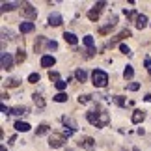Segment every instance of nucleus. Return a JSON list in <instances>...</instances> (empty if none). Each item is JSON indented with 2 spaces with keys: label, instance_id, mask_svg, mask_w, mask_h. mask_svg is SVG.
<instances>
[{
  "label": "nucleus",
  "instance_id": "obj_1",
  "mask_svg": "<svg viewBox=\"0 0 151 151\" xmlns=\"http://www.w3.org/2000/svg\"><path fill=\"white\" fill-rule=\"evenodd\" d=\"M91 80H93V86L95 88H104L108 84V75L103 71V69H95L91 73Z\"/></svg>",
  "mask_w": 151,
  "mask_h": 151
},
{
  "label": "nucleus",
  "instance_id": "obj_2",
  "mask_svg": "<svg viewBox=\"0 0 151 151\" xmlns=\"http://www.w3.org/2000/svg\"><path fill=\"white\" fill-rule=\"evenodd\" d=\"M65 142H67L65 136H63V134H58V132H52V134L49 136V146H50L52 149L63 147V144H65Z\"/></svg>",
  "mask_w": 151,
  "mask_h": 151
},
{
  "label": "nucleus",
  "instance_id": "obj_3",
  "mask_svg": "<svg viewBox=\"0 0 151 151\" xmlns=\"http://www.w3.org/2000/svg\"><path fill=\"white\" fill-rule=\"evenodd\" d=\"M22 15H24L26 19L32 22V21L37 17V9L34 8V6H32L30 2H24V4H22Z\"/></svg>",
  "mask_w": 151,
  "mask_h": 151
},
{
  "label": "nucleus",
  "instance_id": "obj_4",
  "mask_svg": "<svg viewBox=\"0 0 151 151\" xmlns=\"http://www.w3.org/2000/svg\"><path fill=\"white\" fill-rule=\"evenodd\" d=\"M13 63H15V60L11 58V54L2 52V56H0V67H2L4 71H9V69H13Z\"/></svg>",
  "mask_w": 151,
  "mask_h": 151
},
{
  "label": "nucleus",
  "instance_id": "obj_5",
  "mask_svg": "<svg viewBox=\"0 0 151 151\" xmlns=\"http://www.w3.org/2000/svg\"><path fill=\"white\" fill-rule=\"evenodd\" d=\"M86 119L90 121L93 127L97 129H101V118H99V110H90V112H86Z\"/></svg>",
  "mask_w": 151,
  "mask_h": 151
},
{
  "label": "nucleus",
  "instance_id": "obj_6",
  "mask_svg": "<svg viewBox=\"0 0 151 151\" xmlns=\"http://www.w3.org/2000/svg\"><path fill=\"white\" fill-rule=\"evenodd\" d=\"M116 22H118V17H116V15H110L108 24L101 26V28H99V34H101V36H106V34H110V32H112V28L116 26Z\"/></svg>",
  "mask_w": 151,
  "mask_h": 151
},
{
  "label": "nucleus",
  "instance_id": "obj_7",
  "mask_svg": "<svg viewBox=\"0 0 151 151\" xmlns=\"http://www.w3.org/2000/svg\"><path fill=\"white\" fill-rule=\"evenodd\" d=\"M78 146L84 147V149H88V151H91V149H95V140L91 136H84L82 140L78 142Z\"/></svg>",
  "mask_w": 151,
  "mask_h": 151
},
{
  "label": "nucleus",
  "instance_id": "obj_8",
  "mask_svg": "<svg viewBox=\"0 0 151 151\" xmlns=\"http://www.w3.org/2000/svg\"><path fill=\"white\" fill-rule=\"evenodd\" d=\"M56 63V58L52 54H43L41 56V67H52Z\"/></svg>",
  "mask_w": 151,
  "mask_h": 151
},
{
  "label": "nucleus",
  "instance_id": "obj_9",
  "mask_svg": "<svg viewBox=\"0 0 151 151\" xmlns=\"http://www.w3.org/2000/svg\"><path fill=\"white\" fill-rule=\"evenodd\" d=\"M62 22H63V19H62L60 13H50L49 15V26H60Z\"/></svg>",
  "mask_w": 151,
  "mask_h": 151
},
{
  "label": "nucleus",
  "instance_id": "obj_10",
  "mask_svg": "<svg viewBox=\"0 0 151 151\" xmlns=\"http://www.w3.org/2000/svg\"><path fill=\"white\" fill-rule=\"evenodd\" d=\"M34 22H30V21H24V22H21V26H19V30H21V34H30V32H34Z\"/></svg>",
  "mask_w": 151,
  "mask_h": 151
},
{
  "label": "nucleus",
  "instance_id": "obj_11",
  "mask_svg": "<svg viewBox=\"0 0 151 151\" xmlns=\"http://www.w3.org/2000/svg\"><path fill=\"white\" fill-rule=\"evenodd\" d=\"M32 101H34V104H36L37 108H45V99H43V95L41 93H32Z\"/></svg>",
  "mask_w": 151,
  "mask_h": 151
},
{
  "label": "nucleus",
  "instance_id": "obj_12",
  "mask_svg": "<svg viewBox=\"0 0 151 151\" xmlns=\"http://www.w3.org/2000/svg\"><path fill=\"white\" fill-rule=\"evenodd\" d=\"M13 127H15L17 132H26V131H30V123H26V121H21V119L15 121Z\"/></svg>",
  "mask_w": 151,
  "mask_h": 151
},
{
  "label": "nucleus",
  "instance_id": "obj_13",
  "mask_svg": "<svg viewBox=\"0 0 151 151\" xmlns=\"http://www.w3.org/2000/svg\"><path fill=\"white\" fill-rule=\"evenodd\" d=\"M131 36H132V34H131V30H129V28H127V30H123V32H119V34H118V36H116V37H112V45H116V43H119L121 39H125V37H131Z\"/></svg>",
  "mask_w": 151,
  "mask_h": 151
},
{
  "label": "nucleus",
  "instance_id": "obj_14",
  "mask_svg": "<svg viewBox=\"0 0 151 151\" xmlns=\"http://www.w3.org/2000/svg\"><path fill=\"white\" fill-rule=\"evenodd\" d=\"M99 118H101V129H103V127H106V125L110 123V116H108L106 110L99 108Z\"/></svg>",
  "mask_w": 151,
  "mask_h": 151
},
{
  "label": "nucleus",
  "instance_id": "obj_15",
  "mask_svg": "<svg viewBox=\"0 0 151 151\" xmlns=\"http://www.w3.org/2000/svg\"><path fill=\"white\" fill-rule=\"evenodd\" d=\"M134 22H136V28H138V30H144V28L147 26V17L142 13V15H138V17H136V21H134Z\"/></svg>",
  "mask_w": 151,
  "mask_h": 151
},
{
  "label": "nucleus",
  "instance_id": "obj_16",
  "mask_svg": "<svg viewBox=\"0 0 151 151\" xmlns=\"http://www.w3.org/2000/svg\"><path fill=\"white\" fill-rule=\"evenodd\" d=\"M63 39H65L69 45H77V43H78V37L75 36L73 32H65V34H63Z\"/></svg>",
  "mask_w": 151,
  "mask_h": 151
},
{
  "label": "nucleus",
  "instance_id": "obj_17",
  "mask_svg": "<svg viewBox=\"0 0 151 151\" xmlns=\"http://www.w3.org/2000/svg\"><path fill=\"white\" fill-rule=\"evenodd\" d=\"M49 131H50V127L47 123H41L36 129V136H45V134H49Z\"/></svg>",
  "mask_w": 151,
  "mask_h": 151
},
{
  "label": "nucleus",
  "instance_id": "obj_18",
  "mask_svg": "<svg viewBox=\"0 0 151 151\" xmlns=\"http://www.w3.org/2000/svg\"><path fill=\"white\" fill-rule=\"evenodd\" d=\"M144 118H146V114H144L142 110H134V112H132V123H142Z\"/></svg>",
  "mask_w": 151,
  "mask_h": 151
},
{
  "label": "nucleus",
  "instance_id": "obj_19",
  "mask_svg": "<svg viewBox=\"0 0 151 151\" xmlns=\"http://www.w3.org/2000/svg\"><path fill=\"white\" fill-rule=\"evenodd\" d=\"M62 121H63V125H65V127L69 125V129H71V131H77L78 125H77V121H75L73 118H67V116H65V118H62Z\"/></svg>",
  "mask_w": 151,
  "mask_h": 151
},
{
  "label": "nucleus",
  "instance_id": "obj_20",
  "mask_svg": "<svg viewBox=\"0 0 151 151\" xmlns=\"http://www.w3.org/2000/svg\"><path fill=\"white\" fill-rule=\"evenodd\" d=\"M99 17H101V11H99V9L93 8V9L88 11V19H90L91 22H97V21H99Z\"/></svg>",
  "mask_w": 151,
  "mask_h": 151
},
{
  "label": "nucleus",
  "instance_id": "obj_21",
  "mask_svg": "<svg viewBox=\"0 0 151 151\" xmlns=\"http://www.w3.org/2000/svg\"><path fill=\"white\" fill-rule=\"evenodd\" d=\"M75 78H77L78 82H86V78H88V73H86L84 69H77V71H75Z\"/></svg>",
  "mask_w": 151,
  "mask_h": 151
},
{
  "label": "nucleus",
  "instance_id": "obj_22",
  "mask_svg": "<svg viewBox=\"0 0 151 151\" xmlns=\"http://www.w3.org/2000/svg\"><path fill=\"white\" fill-rule=\"evenodd\" d=\"M26 60V52L24 49H17V54H15V63H22Z\"/></svg>",
  "mask_w": 151,
  "mask_h": 151
},
{
  "label": "nucleus",
  "instance_id": "obj_23",
  "mask_svg": "<svg viewBox=\"0 0 151 151\" xmlns=\"http://www.w3.org/2000/svg\"><path fill=\"white\" fill-rule=\"evenodd\" d=\"M17 6H19L17 2H4V4H2V8H0V9H2V13H6V11H13V9L17 8Z\"/></svg>",
  "mask_w": 151,
  "mask_h": 151
},
{
  "label": "nucleus",
  "instance_id": "obj_24",
  "mask_svg": "<svg viewBox=\"0 0 151 151\" xmlns=\"http://www.w3.org/2000/svg\"><path fill=\"white\" fill-rule=\"evenodd\" d=\"M43 43H49L47 39H45L43 36H39L36 39V43H34V49H36V52H41V47H43Z\"/></svg>",
  "mask_w": 151,
  "mask_h": 151
},
{
  "label": "nucleus",
  "instance_id": "obj_25",
  "mask_svg": "<svg viewBox=\"0 0 151 151\" xmlns=\"http://www.w3.org/2000/svg\"><path fill=\"white\" fill-rule=\"evenodd\" d=\"M132 77H134V69H132V65H127L125 71H123V78L125 80H131Z\"/></svg>",
  "mask_w": 151,
  "mask_h": 151
},
{
  "label": "nucleus",
  "instance_id": "obj_26",
  "mask_svg": "<svg viewBox=\"0 0 151 151\" xmlns=\"http://www.w3.org/2000/svg\"><path fill=\"white\" fill-rule=\"evenodd\" d=\"M11 114H15V116L28 114V108H26V106H15V108H11Z\"/></svg>",
  "mask_w": 151,
  "mask_h": 151
},
{
  "label": "nucleus",
  "instance_id": "obj_27",
  "mask_svg": "<svg viewBox=\"0 0 151 151\" xmlns=\"http://www.w3.org/2000/svg\"><path fill=\"white\" fill-rule=\"evenodd\" d=\"M112 101H114L116 104H118V106H121V108H123V106H127V101H125L121 95H114V97H112Z\"/></svg>",
  "mask_w": 151,
  "mask_h": 151
},
{
  "label": "nucleus",
  "instance_id": "obj_28",
  "mask_svg": "<svg viewBox=\"0 0 151 151\" xmlns=\"http://www.w3.org/2000/svg\"><path fill=\"white\" fill-rule=\"evenodd\" d=\"M54 86H56V90H58V93H62V91H63V90H65V88H67V80H58V82H56Z\"/></svg>",
  "mask_w": 151,
  "mask_h": 151
},
{
  "label": "nucleus",
  "instance_id": "obj_29",
  "mask_svg": "<svg viewBox=\"0 0 151 151\" xmlns=\"http://www.w3.org/2000/svg\"><path fill=\"white\" fill-rule=\"evenodd\" d=\"M52 99H54L56 103H65L67 101V93H63V91H62V93H56Z\"/></svg>",
  "mask_w": 151,
  "mask_h": 151
},
{
  "label": "nucleus",
  "instance_id": "obj_30",
  "mask_svg": "<svg viewBox=\"0 0 151 151\" xmlns=\"http://www.w3.org/2000/svg\"><path fill=\"white\" fill-rule=\"evenodd\" d=\"M82 41H84V45H86V47H88V49H93V37H91V36H84V39H82Z\"/></svg>",
  "mask_w": 151,
  "mask_h": 151
},
{
  "label": "nucleus",
  "instance_id": "obj_31",
  "mask_svg": "<svg viewBox=\"0 0 151 151\" xmlns=\"http://www.w3.org/2000/svg\"><path fill=\"white\" fill-rule=\"evenodd\" d=\"M90 101H91V95H88V93H84V95L78 97V103H80V104H88Z\"/></svg>",
  "mask_w": 151,
  "mask_h": 151
},
{
  "label": "nucleus",
  "instance_id": "obj_32",
  "mask_svg": "<svg viewBox=\"0 0 151 151\" xmlns=\"http://www.w3.org/2000/svg\"><path fill=\"white\" fill-rule=\"evenodd\" d=\"M28 82H30V84L39 82V75L37 73H30V75H28Z\"/></svg>",
  "mask_w": 151,
  "mask_h": 151
},
{
  "label": "nucleus",
  "instance_id": "obj_33",
  "mask_svg": "<svg viewBox=\"0 0 151 151\" xmlns=\"http://www.w3.org/2000/svg\"><path fill=\"white\" fill-rule=\"evenodd\" d=\"M49 78H50V80H52L54 84L58 82V80H62V78H60V75H58L56 71H49Z\"/></svg>",
  "mask_w": 151,
  "mask_h": 151
},
{
  "label": "nucleus",
  "instance_id": "obj_34",
  "mask_svg": "<svg viewBox=\"0 0 151 151\" xmlns=\"http://www.w3.org/2000/svg\"><path fill=\"white\" fill-rule=\"evenodd\" d=\"M6 84H8L9 88H17V86H19V80H17V78H8Z\"/></svg>",
  "mask_w": 151,
  "mask_h": 151
},
{
  "label": "nucleus",
  "instance_id": "obj_35",
  "mask_svg": "<svg viewBox=\"0 0 151 151\" xmlns=\"http://www.w3.org/2000/svg\"><path fill=\"white\" fill-rule=\"evenodd\" d=\"M119 50H121V52H123V54H127V56H131V54H132V52H131V49H129V47H127V45H123V43H121V45H119Z\"/></svg>",
  "mask_w": 151,
  "mask_h": 151
},
{
  "label": "nucleus",
  "instance_id": "obj_36",
  "mask_svg": "<svg viewBox=\"0 0 151 151\" xmlns=\"http://www.w3.org/2000/svg\"><path fill=\"white\" fill-rule=\"evenodd\" d=\"M138 88H140V84H138V82H131V84H127V90H129V91H136Z\"/></svg>",
  "mask_w": 151,
  "mask_h": 151
},
{
  "label": "nucleus",
  "instance_id": "obj_37",
  "mask_svg": "<svg viewBox=\"0 0 151 151\" xmlns=\"http://www.w3.org/2000/svg\"><path fill=\"white\" fill-rule=\"evenodd\" d=\"M104 6H106V2H97V4L93 6V8H95V9H99V11H101V9L104 8Z\"/></svg>",
  "mask_w": 151,
  "mask_h": 151
},
{
  "label": "nucleus",
  "instance_id": "obj_38",
  "mask_svg": "<svg viewBox=\"0 0 151 151\" xmlns=\"http://www.w3.org/2000/svg\"><path fill=\"white\" fill-rule=\"evenodd\" d=\"M144 65H146V69H149V67H151V58H149V56L146 58V60H144Z\"/></svg>",
  "mask_w": 151,
  "mask_h": 151
},
{
  "label": "nucleus",
  "instance_id": "obj_39",
  "mask_svg": "<svg viewBox=\"0 0 151 151\" xmlns=\"http://www.w3.org/2000/svg\"><path fill=\"white\" fill-rule=\"evenodd\" d=\"M47 47H49V49H56V47H58V43H56V41H49V43H47Z\"/></svg>",
  "mask_w": 151,
  "mask_h": 151
},
{
  "label": "nucleus",
  "instance_id": "obj_40",
  "mask_svg": "<svg viewBox=\"0 0 151 151\" xmlns=\"http://www.w3.org/2000/svg\"><path fill=\"white\" fill-rule=\"evenodd\" d=\"M73 132H75V131H71V129H65V131H63V136H71Z\"/></svg>",
  "mask_w": 151,
  "mask_h": 151
},
{
  "label": "nucleus",
  "instance_id": "obj_41",
  "mask_svg": "<svg viewBox=\"0 0 151 151\" xmlns=\"http://www.w3.org/2000/svg\"><path fill=\"white\" fill-rule=\"evenodd\" d=\"M144 99H146V101H147V103H151V93H147V95H146V97H144Z\"/></svg>",
  "mask_w": 151,
  "mask_h": 151
},
{
  "label": "nucleus",
  "instance_id": "obj_42",
  "mask_svg": "<svg viewBox=\"0 0 151 151\" xmlns=\"http://www.w3.org/2000/svg\"><path fill=\"white\" fill-rule=\"evenodd\" d=\"M0 151H8V149H6V147H4V146H2V147H0Z\"/></svg>",
  "mask_w": 151,
  "mask_h": 151
},
{
  "label": "nucleus",
  "instance_id": "obj_43",
  "mask_svg": "<svg viewBox=\"0 0 151 151\" xmlns=\"http://www.w3.org/2000/svg\"><path fill=\"white\" fill-rule=\"evenodd\" d=\"M147 73H149V75H151V67H149V69H147Z\"/></svg>",
  "mask_w": 151,
  "mask_h": 151
}]
</instances>
